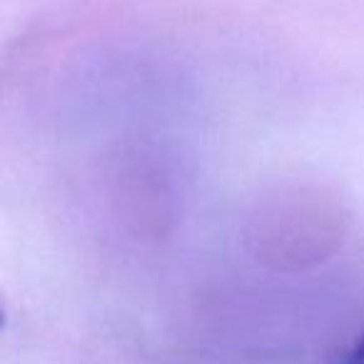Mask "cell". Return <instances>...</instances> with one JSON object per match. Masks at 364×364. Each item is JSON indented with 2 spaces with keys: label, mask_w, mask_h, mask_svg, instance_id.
Returning a JSON list of instances; mask_svg holds the SVG:
<instances>
[{
  "label": "cell",
  "mask_w": 364,
  "mask_h": 364,
  "mask_svg": "<svg viewBox=\"0 0 364 364\" xmlns=\"http://www.w3.org/2000/svg\"><path fill=\"white\" fill-rule=\"evenodd\" d=\"M337 364H364V327H362V332L354 337V342L347 347V352L339 357Z\"/></svg>",
  "instance_id": "cell-1"
},
{
  "label": "cell",
  "mask_w": 364,
  "mask_h": 364,
  "mask_svg": "<svg viewBox=\"0 0 364 364\" xmlns=\"http://www.w3.org/2000/svg\"><path fill=\"white\" fill-rule=\"evenodd\" d=\"M0 327H3V309H0Z\"/></svg>",
  "instance_id": "cell-2"
}]
</instances>
